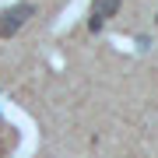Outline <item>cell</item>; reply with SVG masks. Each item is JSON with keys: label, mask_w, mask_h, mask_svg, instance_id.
<instances>
[{"label": "cell", "mask_w": 158, "mask_h": 158, "mask_svg": "<svg viewBox=\"0 0 158 158\" xmlns=\"http://www.w3.org/2000/svg\"><path fill=\"white\" fill-rule=\"evenodd\" d=\"M155 25H158V14H155Z\"/></svg>", "instance_id": "277c9868"}, {"label": "cell", "mask_w": 158, "mask_h": 158, "mask_svg": "<svg viewBox=\"0 0 158 158\" xmlns=\"http://www.w3.org/2000/svg\"><path fill=\"white\" fill-rule=\"evenodd\" d=\"M32 14H35V4H14V7H7V11L0 14V39L18 35V28H21Z\"/></svg>", "instance_id": "6da1fadb"}, {"label": "cell", "mask_w": 158, "mask_h": 158, "mask_svg": "<svg viewBox=\"0 0 158 158\" xmlns=\"http://www.w3.org/2000/svg\"><path fill=\"white\" fill-rule=\"evenodd\" d=\"M4 151H7V144H4V141H0V158H4Z\"/></svg>", "instance_id": "3957f363"}, {"label": "cell", "mask_w": 158, "mask_h": 158, "mask_svg": "<svg viewBox=\"0 0 158 158\" xmlns=\"http://www.w3.org/2000/svg\"><path fill=\"white\" fill-rule=\"evenodd\" d=\"M119 7H123V0H91V11H88V32H102L109 18H116Z\"/></svg>", "instance_id": "7a4b0ae2"}]
</instances>
